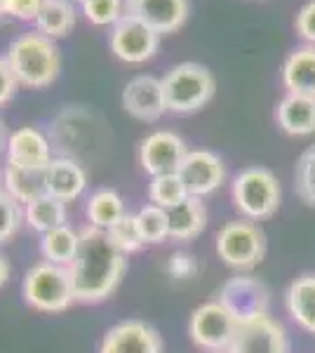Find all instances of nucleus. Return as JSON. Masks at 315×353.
Wrapping results in <instances>:
<instances>
[{"instance_id":"1","label":"nucleus","mask_w":315,"mask_h":353,"mask_svg":"<svg viewBox=\"0 0 315 353\" xmlns=\"http://www.w3.org/2000/svg\"><path fill=\"white\" fill-rule=\"evenodd\" d=\"M78 304H101L111 297L128 273V257L108 241L106 231L85 226L80 231V250L68 266Z\"/></svg>"},{"instance_id":"2","label":"nucleus","mask_w":315,"mask_h":353,"mask_svg":"<svg viewBox=\"0 0 315 353\" xmlns=\"http://www.w3.org/2000/svg\"><path fill=\"white\" fill-rule=\"evenodd\" d=\"M8 61L19 88L45 90L61 73V50L57 41L40 31L17 36L8 48Z\"/></svg>"},{"instance_id":"3","label":"nucleus","mask_w":315,"mask_h":353,"mask_svg":"<svg viewBox=\"0 0 315 353\" xmlns=\"http://www.w3.org/2000/svg\"><path fill=\"white\" fill-rule=\"evenodd\" d=\"M21 297L26 306L38 313H66L76 301L71 285V273L66 266H57L50 261H38L21 278Z\"/></svg>"},{"instance_id":"4","label":"nucleus","mask_w":315,"mask_h":353,"mask_svg":"<svg viewBox=\"0 0 315 353\" xmlns=\"http://www.w3.org/2000/svg\"><path fill=\"white\" fill-rule=\"evenodd\" d=\"M233 208L243 219L263 221L271 219L280 210L283 203V189H280L278 176L268 168L252 165L233 176L231 184Z\"/></svg>"},{"instance_id":"5","label":"nucleus","mask_w":315,"mask_h":353,"mask_svg":"<svg viewBox=\"0 0 315 353\" xmlns=\"http://www.w3.org/2000/svg\"><path fill=\"white\" fill-rule=\"evenodd\" d=\"M160 81H163L167 111L179 113V116H188L207 106L216 90L212 71L198 61H181L172 66Z\"/></svg>"},{"instance_id":"6","label":"nucleus","mask_w":315,"mask_h":353,"mask_svg":"<svg viewBox=\"0 0 315 353\" xmlns=\"http://www.w3.org/2000/svg\"><path fill=\"white\" fill-rule=\"evenodd\" d=\"M214 250L228 269L247 273L266 257V233L256 221L243 217L226 221L216 233Z\"/></svg>"},{"instance_id":"7","label":"nucleus","mask_w":315,"mask_h":353,"mask_svg":"<svg viewBox=\"0 0 315 353\" xmlns=\"http://www.w3.org/2000/svg\"><path fill=\"white\" fill-rule=\"evenodd\" d=\"M236 330L238 321L216 299L196 306L191 316H188V337L198 349L207 353L226 351Z\"/></svg>"},{"instance_id":"8","label":"nucleus","mask_w":315,"mask_h":353,"mask_svg":"<svg viewBox=\"0 0 315 353\" xmlns=\"http://www.w3.org/2000/svg\"><path fill=\"white\" fill-rule=\"evenodd\" d=\"M216 301H221L223 309L238 323L271 313V290L252 273H236L228 278L216 294Z\"/></svg>"},{"instance_id":"9","label":"nucleus","mask_w":315,"mask_h":353,"mask_svg":"<svg viewBox=\"0 0 315 353\" xmlns=\"http://www.w3.org/2000/svg\"><path fill=\"white\" fill-rule=\"evenodd\" d=\"M160 33L146 26L141 19L132 14H123L108 33V48L120 61L128 64H144L151 57H156L160 48Z\"/></svg>"},{"instance_id":"10","label":"nucleus","mask_w":315,"mask_h":353,"mask_svg":"<svg viewBox=\"0 0 315 353\" xmlns=\"http://www.w3.org/2000/svg\"><path fill=\"white\" fill-rule=\"evenodd\" d=\"M226 353H289V337L271 313L238 323Z\"/></svg>"},{"instance_id":"11","label":"nucleus","mask_w":315,"mask_h":353,"mask_svg":"<svg viewBox=\"0 0 315 353\" xmlns=\"http://www.w3.org/2000/svg\"><path fill=\"white\" fill-rule=\"evenodd\" d=\"M188 153L184 137L172 130H156L139 144V165L148 176L179 172Z\"/></svg>"},{"instance_id":"12","label":"nucleus","mask_w":315,"mask_h":353,"mask_svg":"<svg viewBox=\"0 0 315 353\" xmlns=\"http://www.w3.org/2000/svg\"><path fill=\"white\" fill-rule=\"evenodd\" d=\"M99 353H165V344L151 323L128 318L106 330Z\"/></svg>"},{"instance_id":"13","label":"nucleus","mask_w":315,"mask_h":353,"mask_svg":"<svg viewBox=\"0 0 315 353\" xmlns=\"http://www.w3.org/2000/svg\"><path fill=\"white\" fill-rule=\"evenodd\" d=\"M179 176L184 181L188 196L207 198L214 191H219L221 184L226 181V165L214 151L188 149L184 163L179 168Z\"/></svg>"},{"instance_id":"14","label":"nucleus","mask_w":315,"mask_h":353,"mask_svg":"<svg viewBox=\"0 0 315 353\" xmlns=\"http://www.w3.org/2000/svg\"><path fill=\"white\" fill-rule=\"evenodd\" d=\"M123 109L141 123H158L167 113L163 81L151 73L134 76L123 88Z\"/></svg>"},{"instance_id":"15","label":"nucleus","mask_w":315,"mask_h":353,"mask_svg":"<svg viewBox=\"0 0 315 353\" xmlns=\"http://www.w3.org/2000/svg\"><path fill=\"white\" fill-rule=\"evenodd\" d=\"M125 14L141 19L160 36H167L186 24L188 0H125Z\"/></svg>"},{"instance_id":"16","label":"nucleus","mask_w":315,"mask_h":353,"mask_svg":"<svg viewBox=\"0 0 315 353\" xmlns=\"http://www.w3.org/2000/svg\"><path fill=\"white\" fill-rule=\"evenodd\" d=\"M52 158V144L38 128L24 125V128H17L14 132H10L8 149H5V163L28 170H45Z\"/></svg>"},{"instance_id":"17","label":"nucleus","mask_w":315,"mask_h":353,"mask_svg":"<svg viewBox=\"0 0 315 353\" xmlns=\"http://www.w3.org/2000/svg\"><path fill=\"white\" fill-rule=\"evenodd\" d=\"M88 189V172L76 158L57 156L45 168V191L61 203H73Z\"/></svg>"},{"instance_id":"18","label":"nucleus","mask_w":315,"mask_h":353,"mask_svg":"<svg viewBox=\"0 0 315 353\" xmlns=\"http://www.w3.org/2000/svg\"><path fill=\"white\" fill-rule=\"evenodd\" d=\"M276 123L285 134H315V97L287 92L276 106Z\"/></svg>"},{"instance_id":"19","label":"nucleus","mask_w":315,"mask_h":353,"mask_svg":"<svg viewBox=\"0 0 315 353\" xmlns=\"http://www.w3.org/2000/svg\"><path fill=\"white\" fill-rule=\"evenodd\" d=\"M285 311L296 327L315 334V273H303L289 283L285 292Z\"/></svg>"},{"instance_id":"20","label":"nucleus","mask_w":315,"mask_h":353,"mask_svg":"<svg viewBox=\"0 0 315 353\" xmlns=\"http://www.w3.org/2000/svg\"><path fill=\"white\" fill-rule=\"evenodd\" d=\"M283 85L287 92L315 97V45L292 50L283 61Z\"/></svg>"},{"instance_id":"21","label":"nucleus","mask_w":315,"mask_h":353,"mask_svg":"<svg viewBox=\"0 0 315 353\" xmlns=\"http://www.w3.org/2000/svg\"><path fill=\"white\" fill-rule=\"evenodd\" d=\"M170 217V238L176 243H191L207 229V208L203 198L188 196L184 203L167 210Z\"/></svg>"},{"instance_id":"22","label":"nucleus","mask_w":315,"mask_h":353,"mask_svg":"<svg viewBox=\"0 0 315 353\" xmlns=\"http://www.w3.org/2000/svg\"><path fill=\"white\" fill-rule=\"evenodd\" d=\"M3 189L14 198L17 203L28 205L36 198L45 196V170H28L19 165H3Z\"/></svg>"},{"instance_id":"23","label":"nucleus","mask_w":315,"mask_h":353,"mask_svg":"<svg viewBox=\"0 0 315 353\" xmlns=\"http://www.w3.org/2000/svg\"><path fill=\"white\" fill-rule=\"evenodd\" d=\"M85 214H88V226L108 231L116 221H120L128 214V210H125L123 196L116 189H96L90 193L88 205H85Z\"/></svg>"},{"instance_id":"24","label":"nucleus","mask_w":315,"mask_h":353,"mask_svg":"<svg viewBox=\"0 0 315 353\" xmlns=\"http://www.w3.org/2000/svg\"><path fill=\"white\" fill-rule=\"evenodd\" d=\"M80 250V231L73 229L71 224L59 226L40 236V254L45 261L57 266H71Z\"/></svg>"},{"instance_id":"25","label":"nucleus","mask_w":315,"mask_h":353,"mask_svg":"<svg viewBox=\"0 0 315 353\" xmlns=\"http://www.w3.org/2000/svg\"><path fill=\"white\" fill-rule=\"evenodd\" d=\"M24 224L36 233H48L52 229L68 224V208L66 203L57 201L52 196H40L33 203L24 205Z\"/></svg>"},{"instance_id":"26","label":"nucleus","mask_w":315,"mask_h":353,"mask_svg":"<svg viewBox=\"0 0 315 353\" xmlns=\"http://www.w3.org/2000/svg\"><path fill=\"white\" fill-rule=\"evenodd\" d=\"M76 26V8L73 0H43L36 17V31L50 36L52 41L64 38Z\"/></svg>"},{"instance_id":"27","label":"nucleus","mask_w":315,"mask_h":353,"mask_svg":"<svg viewBox=\"0 0 315 353\" xmlns=\"http://www.w3.org/2000/svg\"><path fill=\"white\" fill-rule=\"evenodd\" d=\"M186 198H188V191H186L184 181H181L179 172L158 174V176H151V181H148V203L158 205V208L172 210L179 203H184Z\"/></svg>"},{"instance_id":"28","label":"nucleus","mask_w":315,"mask_h":353,"mask_svg":"<svg viewBox=\"0 0 315 353\" xmlns=\"http://www.w3.org/2000/svg\"><path fill=\"white\" fill-rule=\"evenodd\" d=\"M136 226L144 238V245H160L170 238V217L167 210L158 208L153 203H146L134 212Z\"/></svg>"},{"instance_id":"29","label":"nucleus","mask_w":315,"mask_h":353,"mask_svg":"<svg viewBox=\"0 0 315 353\" xmlns=\"http://www.w3.org/2000/svg\"><path fill=\"white\" fill-rule=\"evenodd\" d=\"M106 236L113 248H116L118 252H123L125 257H130V254L139 252L141 248H146L144 238H141V233H139V226H136L134 214H130V212L120 221H116V224L106 231Z\"/></svg>"},{"instance_id":"30","label":"nucleus","mask_w":315,"mask_h":353,"mask_svg":"<svg viewBox=\"0 0 315 353\" xmlns=\"http://www.w3.org/2000/svg\"><path fill=\"white\" fill-rule=\"evenodd\" d=\"M294 193L306 203L308 208H315V144L296 158L294 165Z\"/></svg>"},{"instance_id":"31","label":"nucleus","mask_w":315,"mask_h":353,"mask_svg":"<svg viewBox=\"0 0 315 353\" xmlns=\"http://www.w3.org/2000/svg\"><path fill=\"white\" fill-rule=\"evenodd\" d=\"M24 226V205L0 189V245L10 243Z\"/></svg>"},{"instance_id":"32","label":"nucleus","mask_w":315,"mask_h":353,"mask_svg":"<svg viewBox=\"0 0 315 353\" xmlns=\"http://www.w3.org/2000/svg\"><path fill=\"white\" fill-rule=\"evenodd\" d=\"M83 14L94 26H113L125 14V0H85Z\"/></svg>"},{"instance_id":"33","label":"nucleus","mask_w":315,"mask_h":353,"mask_svg":"<svg viewBox=\"0 0 315 353\" xmlns=\"http://www.w3.org/2000/svg\"><path fill=\"white\" fill-rule=\"evenodd\" d=\"M165 271H167V276L172 281L186 283V281H193V278L200 273V261L196 254L184 252V250H176V252L170 254L167 264H165Z\"/></svg>"},{"instance_id":"34","label":"nucleus","mask_w":315,"mask_h":353,"mask_svg":"<svg viewBox=\"0 0 315 353\" xmlns=\"http://www.w3.org/2000/svg\"><path fill=\"white\" fill-rule=\"evenodd\" d=\"M40 5L43 0H0V10L8 21H36Z\"/></svg>"},{"instance_id":"35","label":"nucleus","mask_w":315,"mask_h":353,"mask_svg":"<svg viewBox=\"0 0 315 353\" xmlns=\"http://www.w3.org/2000/svg\"><path fill=\"white\" fill-rule=\"evenodd\" d=\"M294 28L301 41H306V45H315V0H308L296 12Z\"/></svg>"},{"instance_id":"36","label":"nucleus","mask_w":315,"mask_h":353,"mask_svg":"<svg viewBox=\"0 0 315 353\" xmlns=\"http://www.w3.org/2000/svg\"><path fill=\"white\" fill-rule=\"evenodd\" d=\"M17 90H19V83H17L12 68H10L8 57L0 54V109L14 99Z\"/></svg>"},{"instance_id":"37","label":"nucleus","mask_w":315,"mask_h":353,"mask_svg":"<svg viewBox=\"0 0 315 353\" xmlns=\"http://www.w3.org/2000/svg\"><path fill=\"white\" fill-rule=\"evenodd\" d=\"M12 278V264H10L8 254L0 252V288H5Z\"/></svg>"},{"instance_id":"38","label":"nucleus","mask_w":315,"mask_h":353,"mask_svg":"<svg viewBox=\"0 0 315 353\" xmlns=\"http://www.w3.org/2000/svg\"><path fill=\"white\" fill-rule=\"evenodd\" d=\"M8 137H10L8 123H5V118L0 116V158H5V149H8Z\"/></svg>"},{"instance_id":"39","label":"nucleus","mask_w":315,"mask_h":353,"mask_svg":"<svg viewBox=\"0 0 315 353\" xmlns=\"http://www.w3.org/2000/svg\"><path fill=\"white\" fill-rule=\"evenodd\" d=\"M0 189H3V165H0Z\"/></svg>"},{"instance_id":"40","label":"nucleus","mask_w":315,"mask_h":353,"mask_svg":"<svg viewBox=\"0 0 315 353\" xmlns=\"http://www.w3.org/2000/svg\"><path fill=\"white\" fill-rule=\"evenodd\" d=\"M73 3H80V5H83V3H85V0H73Z\"/></svg>"},{"instance_id":"41","label":"nucleus","mask_w":315,"mask_h":353,"mask_svg":"<svg viewBox=\"0 0 315 353\" xmlns=\"http://www.w3.org/2000/svg\"><path fill=\"white\" fill-rule=\"evenodd\" d=\"M221 353H226V351H221Z\"/></svg>"}]
</instances>
